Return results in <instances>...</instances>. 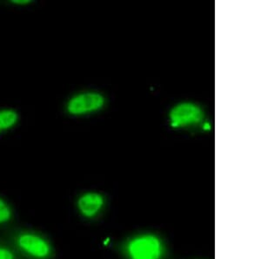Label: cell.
Masks as SVG:
<instances>
[{
    "label": "cell",
    "mask_w": 261,
    "mask_h": 259,
    "mask_svg": "<svg viewBox=\"0 0 261 259\" xmlns=\"http://www.w3.org/2000/svg\"><path fill=\"white\" fill-rule=\"evenodd\" d=\"M106 99L97 92H85L72 96L66 105V110L71 115H84L100 110Z\"/></svg>",
    "instance_id": "3"
},
{
    "label": "cell",
    "mask_w": 261,
    "mask_h": 259,
    "mask_svg": "<svg viewBox=\"0 0 261 259\" xmlns=\"http://www.w3.org/2000/svg\"><path fill=\"white\" fill-rule=\"evenodd\" d=\"M18 114L13 109H1L0 110V134L7 131L18 123Z\"/></svg>",
    "instance_id": "6"
},
{
    "label": "cell",
    "mask_w": 261,
    "mask_h": 259,
    "mask_svg": "<svg viewBox=\"0 0 261 259\" xmlns=\"http://www.w3.org/2000/svg\"><path fill=\"white\" fill-rule=\"evenodd\" d=\"M13 217L11 206L7 203L6 200L0 197V225L9 223Z\"/></svg>",
    "instance_id": "7"
},
{
    "label": "cell",
    "mask_w": 261,
    "mask_h": 259,
    "mask_svg": "<svg viewBox=\"0 0 261 259\" xmlns=\"http://www.w3.org/2000/svg\"><path fill=\"white\" fill-rule=\"evenodd\" d=\"M105 205V198L97 192H86L79 197L77 208L85 218H92L102 210Z\"/></svg>",
    "instance_id": "5"
},
{
    "label": "cell",
    "mask_w": 261,
    "mask_h": 259,
    "mask_svg": "<svg viewBox=\"0 0 261 259\" xmlns=\"http://www.w3.org/2000/svg\"><path fill=\"white\" fill-rule=\"evenodd\" d=\"M11 2L17 6H27V5L32 3V1L30 0H12Z\"/></svg>",
    "instance_id": "9"
},
{
    "label": "cell",
    "mask_w": 261,
    "mask_h": 259,
    "mask_svg": "<svg viewBox=\"0 0 261 259\" xmlns=\"http://www.w3.org/2000/svg\"><path fill=\"white\" fill-rule=\"evenodd\" d=\"M0 259H19V257L13 246L0 244Z\"/></svg>",
    "instance_id": "8"
},
{
    "label": "cell",
    "mask_w": 261,
    "mask_h": 259,
    "mask_svg": "<svg viewBox=\"0 0 261 259\" xmlns=\"http://www.w3.org/2000/svg\"><path fill=\"white\" fill-rule=\"evenodd\" d=\"M204 113L197 105L185 102L176 106L170 112V121L172 128L194 125L201 122Z\"/></svg>",
    "instance_id": "4"
},
{
    "label": "cell",
    "mask_w": 261,
    "mask_h": 259,
    "mask_svg": "<svg viewBox=\"0 0 261 259\" xmlns=\"http://www.w3.org/2000/svg\"><path fill=\"white\" fill-rule=\"evenodd\" d=\"M163 251L161 239L150 233L135 236L125 246L129 259H161Z\"/></svg>",
    "instance_id": "2"
},
{
    "label": "cell",
    "mask_w": 261,
    "mask_h": 259,
    "mask_svg": "<svg viewBox=\"0 0 261 259\" xmlns=\"http://www.w3.org/2000/svg\"><path fill=\"white\" fill-rule=\"evenodd\" d=\"M16 250L20 251L31 259H50L54 250L50 242L39 232L32 230H19L12 236Z\"/></svg>",
    "instance_id": "1"
}]
</instances>
